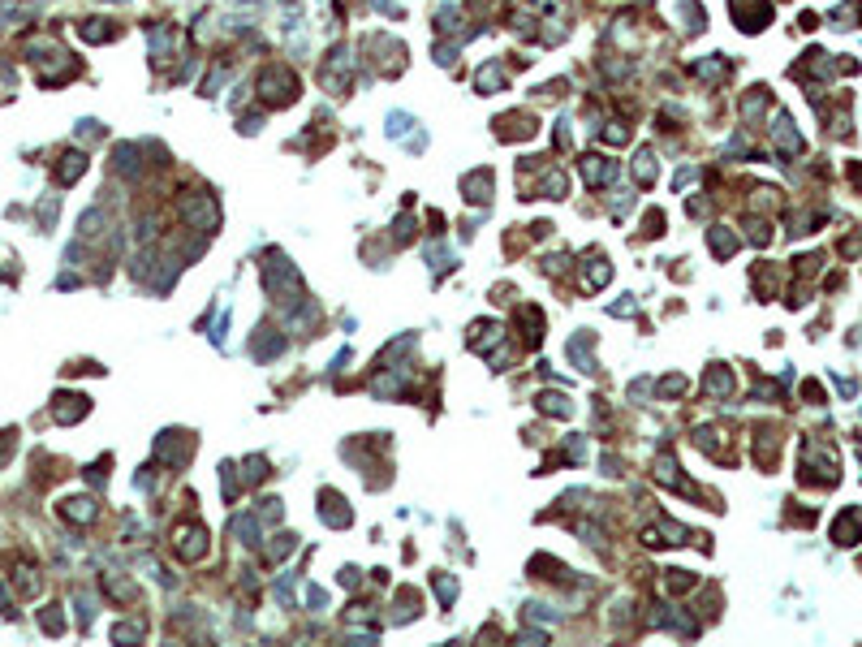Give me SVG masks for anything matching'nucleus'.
<instances>
[{
	"mask_svg": "<svg viewBox=\"0 0 862 647\" xmlns=\"http://www.w3.org/2000/svg\"><path fill=\"white\" fill-rule=\"evenodd\" d=\"M91 514H95L91 501H65V518H82V522H87Z\"/></svg>",
	"mask_w": 862,
	"mask_h": 647,
	"instance_id": "obj_1",
	"label": "nucleus"
}]
</instances>
